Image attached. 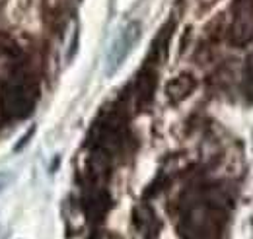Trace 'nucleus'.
Here are the masks:
<instances>
[{
	"instance_id": "f03ea898",
	"label": "nucleus",
	"mask_w": 253,
	"mask_h": 239,
	"mask_svg": "<svg viewBox=\"0 0 253 239\" xmlns=\"http://www.w3.org/2000/svg\"><path fill=\"white\" fill-rule=\"evenodd\" d=\"M193 90H195V80L191 78L189 74H181V76L173 78V80L166 86V93H168V97H169V99H173V101L185 99Z\"/></svg>"
},
{
	"instance_id": "20e7f679",
	"label": "nucleus",
	"mask_w": 253,
	"mask_h": 239,
	"mask_svg": "<svg viewBox=\"0 0 253 239\" xmlns=\"http://www.w3.org/2000/svg\"><path fill=\"white\" fill-rule=\"evenodd\" d=\"M97 239H113V238H97Z\"/></svg>"
},
{
	"instance_id": "7ed1b4c3",
	"label": "nucleus",
	"mask_w": 253,
	"mask_h": 239,
	"mask_svg": "<svg viewBox=\"0 0 253 239\" xmlns=\"http://www.w3.org/2000/svg\"><path fill=\"white\" fill-rule=\"evenodd\" d=\"M12 181H14V177H12V173H6V171H0V193L6 189V187H10L12 185Z\"/></svg>"
},
{
	"instance_id": "f257e3e1",
	"label": "nucleus",
	"mask_w": 253,
	"mask_h": 239,
	"mask_svg": "<svg viewBox=\"0 0 253 239\" xmlns=\"http://www.w3.org/2000/svg\"><path fill=\"white\" fill-rule=\"evenodd\" d=\"M140 31H142V28L138 22H128L125 28L119 31V35L115 37V41L109 49V55H107V74H113L125 62V59L132 51V47L140 39Z\"/></svg>"
}]
</instances>
